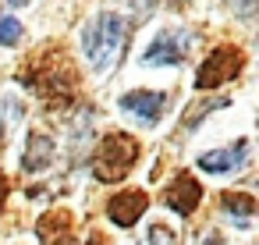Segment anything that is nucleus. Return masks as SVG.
I'll return each instance as SVG.
<instances>
[{"label":"nucleus","instance_id":"nucleus-3","mask_svg":"<svg viewBox=\"0 0 259 245\" xmlns=\"http://www.w3.org/2000/svg\"><path fill=\"white\" fill-rule=\"evenodd\" d=\"M241 68H245V54H241L238 47H217V50L202 61V68H199V75H195V86H199V89L224 86V82L238 78Z\"/></svg>","mask_w":259,"mask_h":245},{"label":"nucleus","instance_id":"nucleus-16","mask_svg":"<svg viewBox=\"0 0 259 245\" xmlns=\"http://www.w3.org/2000/svg\"><path fill=\"white\" fill-rule=\"evenodd\" d=\"M4 4H11V8H29L32 0H4Z\"/></svg>","mask_w":259,"mask_h":245},{"label":"nucleus","instance_id":"nucleus-15","mask_svg":"<svg viewBox=\"0 0 259 245\" xmlns=\"http://www.w3.org/2000/svg\"><path fill=\"white\" fill-rule=\"evenodd\" d=\"M234 11H238V18H252L255 0H234Z\"/></svg>","mask_w":259,"mask_h":245},{"label":"nucleus","instance_id":"nucleus-1","mask_svg":"<svg viewBox=\"0 0 259 245\" xmlns=\"http://www.w3.org/2000/svg\"><path fill=\"white\" fill-rule=\"evenodd\" d=\"M128 32H132V22L121 11H100L82 29V50L96 75H107L110 68L121 64V57L128 50Z\"/></svg>","mask_w":259,"mask_h":245},{"label":"nucleus","instance_id":"nucleus-5","mask_svg":"<svg viewBox=\"0 0 259 245\" xmlns=\"http://www.w3.org/2000/svg\"><path fill=\"white\" fill-rule=\"evenodd\" d=\"M163 103H167V96L160 89H135V93H124L121 96V110H128L142 125H156L160 114H163Z\"/></svg>","mask_w":259,"mask_h":245},{"label":"nucleus","instance_id":"nucleus-10","mask_svg":"<svg viewBox=\"0 0 259 245\" xmlns=\"http://www.w3.org/2000/svg\"><path fill=\"white\" fill-rule=\"evenodd\" d=\"M220 206H224V213L231 217H238V224H245L252 213H255V199L248 195V192H224L220 195Z\"/></svg>","mask_w":259,"mask_h":245},{"label":"nucleus","instance_id":"nucleus-9","mask_svg":"<svg viewBox=\"0 0 259 245\" xmlns=\"http://www.w3.org/2000/svg\"><path fill=\"white\" fill-rule=\"evenodd\" d=\"M54 153H57L54 139L43 135V132H32L29 142H25V160H22V167H25V171H43V167L54 160Z\"/></svg>","mask_w":259,"mask_h":245},{"label":"nucleus","instance_id":"nucleus-12","mask_svg":"<svg viewBox=\"0 0 259 245\" xmlns=\"http://www.w3.org/2000/svg\"><path fill=\"white\" fill-rule=\"evenodd\" d=\"M117 4L124 11H132V18H149L153 8H156V0H117Z\"/></svg>","mask_w":259,"mask_h":245},{"label":"nucleus","instance_id":"nucleus-2","mask_svg":"<svg viewBox=\"0 0 259 245\" xmlns=\"http://www.w3.org/2000/svg\"><path fill=\"white\" fill-rule=\"evenodd\" d=\"M135 160H139V142L132 135H124V132H110L93 153V178L103 181V185L121 181L132 171Z\"/></svg>","mask_w":259,"mask_h":245},{"label":"nucleus","instance_id":"nucleus-14","mask_svg":"<svg viewBox=\"0 0 259 245\" xmlns=\"http://www.w3.org/2000/svg\"><path fill=\"white\" fill-rule=\"evenodd\" d=\"M149 245H178V238L163 224H149Z\"/></svg>","mask_w":259,"mask_h":245},{"label":"nucleus","instance_id":"nucleus-4","mask_svg":"<svg viewBox=\"0 0 259 245\" xmlns=\"http://www.w3.org/2000/svg\"><path fill=\"white\" fill-rule=\"evenodd\" d=\"M188 36L185 32H160L146 50H142V68H174L188 54Z\"/></svg>","mask_w":259,"mask_h":245},{"label":"nucleus","instance_id":"nucleus-8","mask_svg":"<svg viewBox=\"0 0 259 245\" xmlns=\"http://www.w3.org/2000/svg\"><path fill=\"white\" fill-rule=\"evenodd\" d=\"M199 199H202V185H199L192 174H178L174 185L167 188V206L178 210L181 217H188V213L199 206Z\"/></svg>","mask_w":259,"mask_h":245},{"label":"nucleus","instance_id":"nucleus-17","mask_svg":"<svg viewBox=\"0 0 259 245\" xmlns=\"http://www.w3.org/2000/svg\"><path fill=\"white\" fill-rule=\"evenodd\" d=\"M89 245H103V234H93V238H89Z\"/></svg>","mask_w":259,"mask_h":245},{"label":"nucleus","instance_id":"nucleus-11","mask_svg":"<svg viewBox=\"0 0 259 245\" xmlns=\"http://www.w3.org/2000/svg\"><path fill=\"white\" fill-rule=\"evenodd\" d=\"M22 22L18 18H11V15H0V47H15L18 39H22Z\"/></svg>","mask_w":259,"mask_h":245},{"label":"nucleus","instance_id":"nucleus-7","mask_svg":"<svg viewBox=\"0 0 259 245\" xmlns=\"http://www.w3.org/2000/svg\"><path fill=\"white\" fill-rule=\"evenodd\" d=\"M142 210H149V195L139 192V188L117 192V195L110 199V220H114L117 227H132V224L142 217Z\"/></svg>","mask_w":259,"mask_h":245},{"label":"nucleus","instance_id":"nucleus-13","mask_svg":"<svg viewBox=\"0 0 259 245\" xmlns=\"http://www.w3.org/2000/svg\"><path fill=\"white\" fill-rule=\"evenodd\" d=\"M224 103H227V100H209V103H195V107H192V110H188V114H185V128H188V132H192V121H195V117H199V114H202V117H206V114H209V110H217V107H224Z\"/></svg>","mask_w":259,"mask_h":245},{"label":"nucleus","instance_id":"nucleus-6","mask_svg":"<svg viewBox=\"0 0 259 245\" xmlns=\"http://www.w3.org/2000/svg\"><path fill=\"white\" fill-rule=\"evenodd\" d=\"M245 160H248V142L238 139L234 149H209V153H202L199 156V167L206 174H231V171H241Z\"/></svg>","mask_w":259,"mask_h":245}]
</instances>
